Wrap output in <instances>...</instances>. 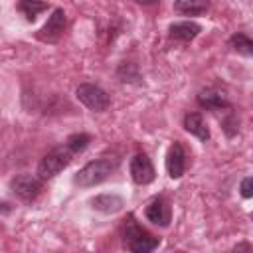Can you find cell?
<instances>
[{
  "label": "cell",
  "mask_w": 253,
  "mask_h": 253,
  "mask_svg": "<svg viewBox=\"0 0 253 253\" xmlns=\"http://www.w3.org/2000/svg\"><path fill=\"white\" fill-rule=\"evenodd\" d=\"M210 8L208 0H176L174 10L184 16H200Z\"/></svg>",
  "instance_id": "obj_14"
},
{
  "label": "cell",
  "mask_w": 253,
  "mask_h": 253,
  "mask_svg": "<svg viewBox=\"0 0 253 253\" xmlns=\"http://www.w3.org/2000/svg\"><path fill=\"white\" fill-rule=\"evenodd\" d=\"M93 208L97 211H103V213H117L123 210L125 206V200L119 196V194H99L97 198L91 200Z\"/></svg>",
  "instance_id": "obj_11"
},
{
  "label": "cell",
  "mask_w": 253,
  "mask_h": 253,
  "mask_svg": "<svg viewBox=\"0 0 253 253\" xmlns=\"http://www.w3.org/2000/svg\"><path fill=\"white\" fill-rule=\"evenodd\" d=\"M130 178L134 180V184H140V186H146V184L154 182L156 172H154V166H152L150 158L144 152L134 154V158L130 160Z\"/></svg>",
  "instance_id": "obj_7"
},
{
  "label": "cell",
  "mask_w": 253,
  "mask_h": 253,
  "mask_svg": "<svg viewBox=\"0 0 253 253\" xmlns=\"http://www.w3.org/2000/svg\"><path fill=\"white\" fill-rule=\"evenodd\" d=\"M202 32V26L192 22V20H186V22H174L170 24L168 28V36L172 40H180V42H192L198 34Z\"/></svg>",
  "instance_id": "obj_10"
},
{
  "label": "cell",
  "mask_w": 253,
  "mask_h": 253,
  "mask_svg": "<svg viewBox=\"0 0 253 253\" xmlns=\"http://www.w3.org/2000/svg\"><path fill=\"white\" fill-rule=\"evenodd\" d=\"M223 130H225V134H227L229 138L237 132V117H235L233 113H229V115H227V119L223 121Z\"/></svg>",
  "instance_id": "obj_18"
},
{
  "label": "cell",
  "mask_w": 253,
  "mask_h": 253,
  "mask_svg": "<svg viewBox=\"0 0 253 253\" xmlns=\"http://www.w3.org/2000/svg\"><path fill=\"white\" fill-rule=\"evenodd\" d=\"M42 178L38 176H32V174H20V176H16L12 182H10V188H12V192H14V196H18L20 200H24V202H32V200H36L38 196H40V192H42Z\"/></svg>",
  "instance_id": "obj_6"
},
{
  "label": "cell",
  "mask_w": 253,
  "mask_h": 253,
  "mask_svg": "<svg viewBox=\"0 0 253 253\" xmlns=\"http://www.w3.org/2000/svg\"><path fill=\"white\" fill-rule=\"evenodd\" d=\"M184 128H186L190 134H194L196 138H200L202 142H206V140L210 138L208 125H206V121H204V117H202L200 113H188V115L184 117Z\"/></svg>",
  "instance_id": "obj_13"
},
{
  "label": "cell",
  "mask_w": 253,
  "mask_h": 253,
  "mask_svg": "<svg viewBox=\"0 0 253 253\" xmlns=\"http://www.w3.org/2000/svg\"><path fill=\"white\" fill-rule=\"evenodd\" d=\"M229 45H231L237 53H241V55H245V57H249V55L253 53V42H251V38H249L247 34H243V32L233 34V36L229 38Z\"/></svg>",
  "instance_id": "obj_16"
},
{
  "label": "cell",
  "mask_w": 253,
  "mask_h": 253,
  "mask_svg": "<svg viewBox=\"0 0 253 253\" xmlns=\"http://www.w3.org/2000/svg\"><path fill=\"white\" fill-rule=\"evenodd\" d=\"M65 22H67L65 20V12L61 8H55L51 12V16L47 18V22L38 30L36 38L45 42V43H55L65 32Z\"/></svg>",
  "instance_id": "obj_5"
},
{
  "label": "cell",
  "mask_w": 253,
  "mask_h": 253,
  "mask_svg": "<svg viewBox=\"0 0 253 253\" xmlns=\"http://www.w3.org/2000/svg\"><path fill=\"white\" fill-rule=\"evenodd\" d=\"M166 172L174 180L186 172V152L180 142H174L166 154Z\"/></svg>",
  "instance_id": "obj_9"
},
{
  "label": "cell",
  "mask_w": 253,
  "mask_h": 253,
  "mask_svg": "<svg viewBox=\"0 0 253 253\" xmlns=\"http://www.w3.org/2000/svg\"><path fill=\"white\" fill-rule=\"evenodd\" d=\"M117 168H119V158L101 156V158H97V160L87 162V164L73 176V184L79 186V188L97 186V184L105 182Z\"/></svg>",
  "instance_id": "obj_1"
},
{
  "label": "cell",
  "mask_w": 253,
  "mask_h": 253,
  "mask_svg": "<svg viewBox=\"0 0 253 253\" xmlns=\"http://www.w3.org/2000/svg\"><path fill=\"white\" fill-rule=\"evenodd\" d=\"M138 4H144V6H150V4H156V2H160V0H136Z\"/></svg>",
  "instance_id": "obj_20"
},
{
  "label": "cell",
  "mask_w": 253,
  "mask_h": 253,
  "mask_svg": "<svg viewBox=\"0 0 253 253\" xmlns=\"http://www.w3.org/2000/svg\"><path fill=\"white\" fill-rule=\"evenodd\" d=\"M144 215H146V219L150 223H154L158 227H168L170 225V219H172V210H170V204L162 196H158V198H154L146 206Z\"/></svg>",
  "instance_id": "obj_8"
},
{
  "label": "cell",
  "mask_w": 253,
  "mask_h": 253,
  "mask_svg": "<svg viewBox=\"0 0 253 253\" xmlns=\"http://www.w3.org/2000/svg\"><path fill=\"white\" fill-rule=\"evenodd\" d=\"M89 142H91V136L89 134H85V132H77V134H71L67 140H65V144L73 150V154H79V152H83L87 146H89Z\"/></svg>",
  "instance_id": "obj_17"
},
{
  "label": "cell",
  "mask_w": 253,
  "mask_h": 253,
  "mask_svg": "<svg viewBox=\"0 0 253 253\" xmlns=\"http://www.w3.org/2000/svg\"><path fill=\"white\" fill-rule=\"evenodd\" d=\"M198 103H200V107H204V109H208V111H221V109H229V107H231V105L227 103V99H225L221 93L213 91V89H204V91H200Z\"/></svg>",
  "instance_id": "obj_12"
},
{
  "label": "cell",
  "mask_w": 253,
  "mask_h": 253,
  "mask_svg": "<svg viewBox=\"0 0 253 253\" xmlns=\"http://www.w3.org/2000/svg\"><path fill=\"white\" fill-rule=\"evenodd\" d=\"M75 97L91 111H107V107L111 105V99L107 95L105 89H101L99 85L95 83H81L77 89H75Z\"/></svg>",
  "instance_id": "obj_4"
},
{
  "label": "cell",
  "mask_w": 253,
  "mask_h": 253,
  "mask_svg": "<svg viewBox=\"0 0 253 253\" xmlns=\"http://www.w3.org/2000/svg\"><path fill=\"white\" fill-rule=\"evenodd\" d=\"M73 150L67 144L55 146L53 150H49L38 164V176L42 180H49L53 176H57L63 168H67V164L73 160Z\"/></svg>",
  "instance_id": "obj_3"
},
{
  "label": "cell",
  "mask_w": 253,
  "mask_h": 253,
  "mask_svg": "<svg viewBox=\"0 0 253 253\" xmlns=\"http://www.w3.org/2000/svg\"><path fill=\"white\" fill-rule=\"evenodd\" d=\"M239 190H241V196H243V198H251V196H253V180H251L249 176H247V178H243V180H241V188H239Z\"/></svg>",
  "instance_id": "obj_19"
},
{
  "label": "cell",
  "mask_w": 253,
  "mask_h": 253,
  "mask_svg": "<svg viewBox=\"0 0 253 253\" xmlns=\"http://www.w3.org/2000/svg\"><path fill=\"white\" fill-rule=\"evenodd\" d=\"M49 8L47 2H42V0H20L18 2V10L26 16L28 22H34L42 12H45Z\"/></svg>",
  "instance_id": "obj_15"
},
{
  "label": "cell",
  "mask_w": 253,
  "mask_h": 253,
  "mask_svg": "<svg viewBox=\"0 0 253 253\" xmlns=\"http://www.w3.org/2000/svg\"><path fill=\"white\" fill-rule=\"evenodd\" d=\"M123 237H125V247L134 251V253H148L152 249L158 247L160 239L150 235L148 231H144L136 219L130 215L126 221H125V227H123Z\"/></svg>",
  "instance_id": "obj_2"
}]
</instances>
